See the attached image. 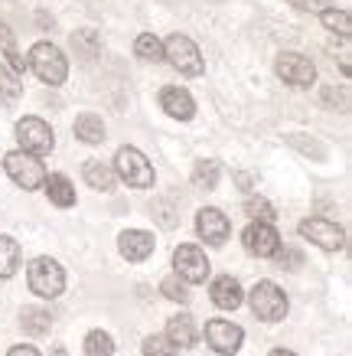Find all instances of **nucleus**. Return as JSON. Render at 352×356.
<instances>
[{
	"label": "nucleus",
	"mask_w": 352,
	"mask_h": 356,
	"mask_svg": "<svg viewBox=\"0 0 352 356\" xmlns=\"http://www.w3.org/2000/svg\"><path fill=\"white\" fill-rule=\"evenodd\" d=\"M20 95H23L20 76H17V72H10L7 65H0V102H3V105H13Z\"/></svg>",
	"instance_id": "25"
},
{
	"label": "nucleus",
	"mask_w": 352,
	"mask_h": 356,
	"mask_svg": "<svg viewBox=\"0 0 352 356\" xmlns=\"http://www.w3.org/2000/svg\"><path fill=\"white\" fill-rule=\"evenodd\" d=\"M134 53L140 59H147V63H160L163 59V40L160 36H153V33H140L137 43H134Z\"/></svg>",
	"instance_id": "24"
},
{
	"label": "nucleus",
	"mask_w": 352,
	"mask_h": 356,
	"mask_svg": "<svg viewBox=\"0 0 352 356\" xmlns=\"http://www.w3.org/2000/svg\"><path fill=\"white\" fill-rule=\"evenodd\" d=\"M248 304H251L255 317H261L267 324L287 317V294L280 291L274 281H258L255 288H251V294H248Z\"/></svg>",
	"instance_id": "3"
},
{
	"label": "nucleus",
	"mask_w": 352,
	"mask_h": 356,
	"mask_svg": "<svg viewBox=\"0 0 352 356\" xmlns=\"http://www.w3.org/2000/svg\"><path fill=\"white\" fill-rule=\"evenodd\" d=\"M85 356H115V340L105 330H92L85 337Z\"/></svg>",
	"instance_id": "26"
},
{
	"label": "nucleus",
	"mask_w": 352,
	"mask_h": 356,
	"mask_svg": "<svg viewBox=\"0 0 352 356\" xmlns=\"http://www.w3.org/2000/svg\"><path fill=\"white\" fill-rule=\"evenodd\" d=\"M3 167L10 173V180L23 190H40L46 184V167L40 157H33V154H23V151H13L3 157Z\"/></svg>",
	"instance_id": "6"
},
{
	"label": "nucleus",
	"mask_w": 352,
	"mask_h": 356,
	"mask_svg": "<svg viewBox=\"0 0 352 356\" xmlns=\"http://www.w3.org/2000/svg\"><path fill=\"white\" fill-rule=\"evenodd\" d=\"M297 10H310V13H323L330 10V0H290Z\"/></svg>",
	"instance_id": "32"
},
{
	"label": "nucleus",
	"mask_w": 352,
	"mask_h": 356,
	"mask_svg": "<svg viewBox=\"0 0 352 356\" xmlns=\"http://www.w3.org/2000/svg\"><path fill=\"white\" fill-rule=\"evenodd\" d=\"M274 259L280 261V268H284V265H287V268H297V265H300V252H290V248H284V252H278Z\"/></svg>",
	"instance_id": "33"
},
{
	"label": "nucleus",
	"mask_w": 352,
	"mask_h": 356,
	"mask_svg": "<svg viewBox=\"0 0 352 356\" xmlns=\"http://www.w3.org/2000/svg\"><path fill=\"white\" fill-rule=\"evenodd\" d=\"M7 356H40V350H33V346H13Z\"/></svg>",
	"instance_id": "34"
},
{
	"label": "nucleus",
	"mask_w": 352,
	"mask_h": 356,
	"mask_svg": "<svg viewBox=\"0 0 352 356\" xmlns=\"http://www.w3.org/2000/svg\"><path fill=\"white\" fill-rule=\"evenodd\" d=\"M160 108L167 111L170 118H176V121H190L192 115H196V102H192V95L186 92V88L167 86L160 92Z\"/></svg>",
	"instance_id": "14"
},
{
	"label": "nucleus",
	"mask_w": 352,
	"mask_h": 356,
	"mask_svg": "<svg viewBox=\"0 0 352 356\" xmlns=\"http://www.w3.org/2000/svg\"><path fill=\"white\" fill-rule=\"evenodd\" d=\"M43 186H46V193H49V200H53L56 206H62V209L75 206V186L69 184V177H62V173H49Z\"/></svg>",
	"instance_id": "18"
},
{
	"label": "nucleus",
	"mask_w": 352,
	"mask_h": 356,
	"mask_svg": "<svg viewBox=\"0 0 352 356\" xmlns=\"http://www.w3.org/2000/svg\"><path fill=\"white\" fill-rule=\"evenodd\" d=\"M53 356H69V353H65L62 346H56V350H53Z\"/></svg>",
	"instance_id": "36"
},
{
	"label": "nucleus",
	"mask_w": 352,
	"mask_h": 356,
	"mask_svg": "<svg viewBox=\"0 0 352 356\" xmlns=\"http://www.w3.org/2000/svg\"><path fill=\"white\" fill-rule=\"evenodd\" d=\"M219 173H222L219 161H199L192 167V186H199V190H215Z\"/></svg>",
	"instance_id": "23"
},
{
	"label": "nucleus",
	"mask_w": 352,
	"mask_h": 356,
	"mask_svg": "<svg viewBox=\"0 0 352 356\" xmlns=\"http://www.w3.org/2000/svg\"><path fill=\"white\" fill-rule=\"evenodd\" d=\"M209 294H212V304L215 307H222V311H235V307H242V301H245V291H242V284H238L232 275L215 278L212 288H209Z\"/></svg>",
	"instance_id": "16"
},
{
	"label": "nucleus",
	"mask_w": 352,
	"mask_h": 356,
	"mask_svg": "<svg viewBox=\"0 0 352 356\" xmlns=\"http://www.w3.org/2000/svg\"><path fill=\"white\" fill-rule=\"evenodd\" d=\"M144 356H180V350H176L167 337L153 334V337H147V340H144Z\"/></svg>",
	"instance_id": "28"
},
{
	"label": "nucleus",
	"mask_w": 352,
	"mask_h": 356,
	"mask_svg": "<svg viewBox=\"0 0 352 356\" xmlns=\"http://www.w3.org/2000/svg\"><path fill=\"white\" fill-rule=\"evenodd\" d=\"M196 232H199V238H206L209 245H222L225 238H228V232H232V226H228V219H225L222 209L206 206V209H199V216H196Z\"/></svg>",
	"instance_id": "13"
},
{
	"label": "nucleus",
	"mask_w": 352,
	"mask_h": 356,
	"mask_svg": "<svg viewBox=\"0 0 352 356\" xmlns=\"http://www.w3.org/2000/svg\"><path fill=\"white\" fill-rule=\"evenodd\" d=\"M167 340H170L176 350H190L192 343H196V324H192L190 314H176V317H170V324H167Z\"/></svg>",
	"instance_id": "17"
},
{
	"label": "nucleus",
	"mask_w": 352,
	"mask_h": 356,
	"mask_svg": "<svg viewBox=\"0 0 352 356\" xmlns=\"http://www.w3.org/2000/svg\"><path fill=\"white\" fill-rule=\"evenodd\" d=\"M173 268L176 278H183L186 284H203L209 278V259L199 245H180L173 252Z\"/></svg>",
	"instance_id": "8"
},
{
	"label": "nucleus",
	"mask_w": 352,
	"mask_h": 356,
	"mask_svg": "<svg viewBox=\"0 0 352 356\" xmlns=\"http://www.w3.org/2000/svg\"><path fill=\"white\" fill-rule=\"evenodd\" d=\"M75 138L85 144H101L105 140V121L98 115H78L75 118Z\"/></svg>",
	"instance_id": "20"
},
{
	"label": "nucleus",
	"mask_w": 352,
	"mask_h": 356,
	"mask_svg": "<svg viewBox=\"0 0 352 356\" xmlns=\"http://www.w3.org/2000/svg\"><path fill=\"white\" fill-rule=\"evenodd\" d=\"M245 213L255 219V222H267V226L274 222V206L267 203V200H248V203H245Z\"/></svg>",
	"instance_id": "30"
},
{
	"label": "nucleus",
	"mask_w": 352,
	"mask_h": 356,
	"mask_svg": "<svg viewBox=\"0 0 352 356\" xmlns=\"http://www.w3.org/2000/svg\"><path fill=\"white\" fill-rule=\"evenodd\" d=\"M242 242L251 255L258 259H274L280 252V236L274 226H267V222H251V226L242 232Z\"/></svg>",
	"instance_id": "9"
},
{
	"label": "nucleus",
	"mask_w": 352,
	"mask_h": 356,
	"mask_svg": "<svg viewBox=\"0 0 352 356\" xmlns=\"http://www.w3.org/2000/svg\"><path fill=\"white\" fill-rule=\"evenodd\" d=\"M17 140H20V151L33 154V157H46L56 147V134L43 118H20Z\"/></svg>",
	"instance_id": "7"
},
{
	"label": "nucleus",
	"mask_w": 352,
	"mask_h": 356,
	"mask_svg": "<svg viewBox=\"0 0 352 356\" xmlns=\"http://www.w3.org/2000/svg\"><path fill=\"white\" fill-rule=\"evenodd\" d=\"M278 76L284 79L287 86L307 88V86H313V79H317V65L300 53H280L278 56Z\"/></svg>",
	"instance_id": "11"
},
{
	"label": "nucleus",
	"mask_w": 352,
	"mask_h": 356,
	"mask_svg": "<svg viewBox=\"0 0 352 356\" xmlns=\"http://www.w3.org/2000/svg\"><path fill=\"white\" fill-rule=\"evenodd\" d=\"M17 268H20V245H17V238L0 236V278H10Z\"/></svg>",
	"instance_id": "22"
},
{
	"label": "nucleus",
	"mask_w": 352,
	"mask_h": 356,
	"mask_svg": "<svg viewBox=\"0 0 352 356\" xmlns=\"http://www.w3.org/2000/svg\"><path fill=\"white\" fill-rule=\"evenodd\" d=\"M267 356H294V353H290V350H271Z\"/></svg>",
	"instance_id": "35"
},
{
	"label": "nucleus",
	"mask_w": 352,
	"mask_h": 356,
	"mask_svg": "<svg viewBox=\"0 0 352 356\" xmlns=\"http://www.w3.org/2000/svg\"><path fill=\"white\" fill-rule=\"evenodd\" d=\"M85 184L88 186H95V190H101V193H108V190H115V170L108 167V163H101V161H88L85 163Z\"/></svg>",
	"instance_id": "19"
},
{
	"label": "nucleus",
	"mask_w": 352,
	"mask_h": 356,
	"mask_svg": "<svg viewBox=\"0 0 352 356\" xmlns=\"http://www.w3.org/2000/svg\"><path fill=\"white\" fill-rule=\"evenodd\" d=\"M320 20H323V26H326L330 33H340V36H349V33H352V23H349V13H346V10L330 7V10L320 13Z\"/></svg>",
	"instance_id": "27"
},
{
	"label": "nucleus",
	"mask_w": 352,
	"mask_h": 356,
	"mask_svg": "<svg viewBox=\"0 0 352 356\" xmlns=\"http://www.w3.org/2000/svg\"><path fill=\"white\" fill-rule=\"evenodd\" d=\"M115 177H121L128 186H137V190H147L153 186V167L137 147H121L115 154Z\"/></svg>",
	"instance_id": "4"
},
{
	"label": "nucleus",
	"mask_w": 352,
	"mask_h": 356,
	"mask_svg": "<svg viewBox=\"0 0 352 356\" xmlns=\"http://www.w3.org/2000/svg\"><path fill=\"white\" fill-rule=\"evenodd\" d=\"M300 236L310 238L313 245H320L323 252H336V248H342V242H346V236H342V229L336 226V222L317 219V216L300 222Z\"/></svg>",
	"instance_id": "12"
},
{
	"label": "nucleus",
	"mask_w": 352,
	"mask_h": 356,
	"mask_svg": "<svg viewBox=\"0 0 352 356\" xmlns=\"http://www.w3.org/2000/svg\"><path fill=\"white\" fill-rule=\"evenodd\" d=\"M160 291L167 294L170 301H176V304H186V301H190V291H186V281L176 278V275H170V278H163Z\"/></svg>",
	"instance_id": "29"
},
{
	"label": "nucleus",
	"mask_w": 352,
	"mask_h": 356,
	"mask_svg": "<svg viewBox=\"0 0 352 356\" xmlns=\"http://www.w3.org/2000/svg\"><path fill=\"white\" fill-rule=\"evenodd\" d=\"M242 340H245V334H242V327L232 324V321H209L206 324V343L212 346L215 353L222 356H232L238 353V346H242Z\"/></svg>",
	"instance_id": "10"
},
{
	"label": "nucleus",
	"mask_w": 352,
	"mask_h": 356,
	"mask_svg": "<svg viewBox=\"0 0 352 356\" xmlns=\"http://www.w3.org/2000/svg\"><path fill=\"white\" fill-rule=\"evenodd\" d=\"M26 281H30V291L40 298H59L65 291V271L56 259H33L26 268Z\"/></svg>",
	"instance_id": "2"
},
{
	"label": "nucleus",
	"mask_w": 352,
	"mask_h": 356,
	"mask_svg": "<svg viewBox=\"0 0 352 356\" xmlns=\"http://www.w3.org/2000/svg\"><path fill=\"white\" fill-rule=\"evenodd\" d=\"M163 59H170L173 69H180L183 76H203L206 72V63H203V53H199V46L192 43L190 36H170L167 43H163Z\"/></svg>",
	"instance_id": "5"
},
{
	"label": "nucleus",
	"mask_w": 352,
	"mask_h": 356,
	"mask_svg": "<svg viewBox=\"0 0 352 356\" xmlns=\"http://www.w3.org/2000/svg\"><path fill=\"white\" fill-rule=\"evenodd\" d=\"M20 327L26 330V334H33V337H43V334H49L53 317H49V311H43V307H23Z\"/></svg>",
	"instance_id": "21"
},
{
	"label": "nucleus",
	"mask_w": 352,
	"mask_h": 356,
	"mask_svg": "<svg viewBox=\"0 0 352 356\" xmlns=\"http://www.w3.org/2000/svg\"><path fill=\"white\" fill-rule=\"evenodd\" d=\"M117 248H121V255L128 261H144L153 255V236L144 232V229H128L117 238Z\"/></svg>",
	"instance_id": "15"
},
{
	"label": "nucleus",
	"mask_w": 352,
	"mask_h": 356,
	"mask_svg": "<svg viewBox=\"0 0 352 356\" xmlns=\"http://www.w3.org/2000/svg\"><path fill=\"white\" fill-rule=\"evenodd\" d=\"M26 69H33L46 86H62L65 76H69V63H65V56L59 53L53 43H36L33 46L30 59H26Z\"/></svg>",
	"instance_id": "1"
},
{
	"label": "nucleus",
	"mask_w": 352,
	"mask_h": 356,
	"mask_svg": "<svg viewBox=\"0 0 352 356\" xmlns=\"http://www.w3.org/2000/svg\"><path fill=\"white\" fill-rule=\"evenodd\" d=\"M0 53H3V56L17 53V43H13V30H10V26H7L3 20H0Z\"/></svg>",
	"instance_id": "31"
}]
</instances>
